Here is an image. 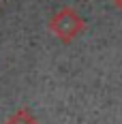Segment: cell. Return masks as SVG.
Listing matches in <instances>:
<instances>
[{
  "label": "cell",
  "instance_id": "cell-1",
  "mask_svg": "<svg viewBox=\"0 0 122 124\" xmlns=\"http://www.w3.org/2000/svg\"><path fill=\"white\" fill-rule=\"evenodd\" d=\"M49 30L60 39L62 43H71L81 34L84 30V19L69 7H64L49 19Z\"/></svg>",
  "mask_w": 122,
  "mask_h": 124
},
{
  "label": "cell",
  "instance_id": "cell-2",
  "mask_svg": "<svg viewBox=\"0 0 122 124\" xmlns=\"http://www.w3.org/2000/svg\"><path fill=\"white\" fill-rule=\"evenodd\" d=\"M7 124H39V122L34 120V116L28 111V109H19V111H15L13 116H9Z\"/></svg>",
  "mask_w": 122,
  "mask_h": 124
},
{
  "label": "cell",
  "instance_id": "cell-3",
  "mask_svg": "<svg viewBox=\"0 0 122 124\" xmlns=\"http://www.w3.org/2000/svg\"><path fill=\"white\" fill-rule=\"evenodd\" d=\"M116 7H118V9H122V0H116Z\"/></svg>",
  "mask_w": 122,
  "mask_h": 124
}]
</instances>
